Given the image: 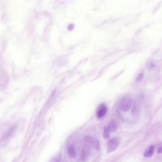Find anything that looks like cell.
<instances>
[{"label":"cell","instance_id":"cell-12","mask_svg":"<svg viewBox=\"0 0 162 162\" xmlns=\"http://www.w3.org/2000/svg\"><path fill=\"white\" fill-rule=\"evenodd\" d=\"M143 76L142 74H140L138 75V76L137 77V81H140L142 80V78H143Z\"/></svg>","mask_w":162,"mask_h":162},{"label":"cell","instance_id":"cell-8","mask_svg":"<svg viewBox=\"0 0 162 162\" xmlns=\"http://www.w3.org/2000/svg\"><path fill=\"white\" fill-rule=\"evenodd\" d=\"M14 127L12 128V129H10L7 132V133H6L4 135V136L3 137V139L2 140V141H3V142H4L5 141H6V140H9L11 137V135H12L13 134V133H14Z\"/></svg>","mask_w":162,"mask_h":162},{"label":"cell","instance_id":"cell-11","mask_svg":"<svg viewBox=\"0 0 162 162\" xmlns=\"http://www.w3.org/2000/svg\"><path fill=\"white\" fill-rule=\"evenodd\" d=\"M61 155H57L52 160V162H60L61 161Z\"/></svg>","mask_w":162,"mask_h":162},{"label":"cell","instance_id":"cell-9","mask_svg":"<svg viewBox=\"0 0 162 162\" xmlns=\"http://www.w3.org/2000/svg\"><path fill=\"white\" fill-rule=\"evenodd\" d=\"M68 153L72 158H74L76 156V151L73 146H70L68 148Z\"/></svg>","mask_w":162,"mask_h":162},{"label":"cell","instance_id":"cell-10","mask_svg":"<svg viewBox=\"0 0 162 162\" xmlns=\"http://www.w3.org/2000/svg\"><path fill=\"white\" fill-rule=\"evenodd\" d=\"M110 131L108 130L107 128H105L104 130L103 137L106 139H108L110 137Z\"/></svg>","mask_w":162,"mask_h":162},{"label":"cell","instance_id":"cell-5","mask_svg":"<svg viewBox=\"0 0 162 162\" xmlns=\"http://www.w3.org/2000/svg\"><path fill=\"white\" fill-rule=\"evenodd\" d=\"M118 123L115 120H112L110 122H109L108 125V129L110 132H114L117 130L118 129Z\"/></svg>","mask_w":162,"mask_h":162},{"label":"cell","instance_id":"cell-6","mask_svg":"<svg viewBox=\"0 0 162 162\" xmlns=\"http://www.w3.org/2000/svg\"><path fill=\"white\" fill-rule=\"evenodd\" d=\"M89 149L88 147L85 146L83 148L81 155V160L82 162H85L88 160L89 157Z\"/></svg>","mask_w":162,"mask_h":162},{"label":"cell","instance_id":"cell-2","mask_svg":"<svg viewBox=\"0 0 162 162\" xmlns=\"http://www.w3.org/2000/svg\"><path fill=\"white\" fill-rule=\"evenodd\" d=\"M120 138L117 137L109 140L107 142V150L109 152H112L117 148L120 144Z\"/></svg>","mask_w":162,"mask_h":162},{"label":"cell","instance_id":"cell-4","mask_svg":"<svg viewBox=\"0 0 162 162\" xmlns=\"http://www.w3.org/2000/svg\"><path fill=\"white\" fill-rule=\"evenodd\" d=\"M108 111V108L106 105L102 103L99 105L96 111V116L98 118H101L106 115Z\"/></svg>","mask_w":162,"mask_h":162},{"label":"cell","instance_id":"cell-1","mask_svg":"<svg viewBox=\"0 0 162 162\" xmlns=\"http://www.w3.org/2000/svg\"><path fill=\"white\" fill-rule=\"evenodd\" d=\"M131 99L130 97H125L121 99L119 103V108L123 112H127L130 110L131 107Z\"/></svg>","mask_w":162,"mask_h":162},{"label":"cell","instance_id":"cell-7","mask_svg":"<svg viewBox=\"0 0 162 162\" xmlns=\"http://www.w3.org/2000/svg\"><path fill=\"white\" fill-rule=\"evenodd\" d=\"M155 146L153 145H151L150 146H149L148 148L146 149L144 153V157H150L153 155L154 153Z\"/></svg>","mask_w":162,"mask_h":162},{"label":"cell","instance_id":"cell-3","mask_svg":"<svg viewBox=\"0 0 162 162\" xmlns=\"http://www.w3.org/2000/svg\"><path fill=\"white\" fill-rule=\"evenodd\" d=\"M85 142L95 148L96 150L98 151L100 148V143L98 140L94 137L91 136H86L84 137Z\"/></svg>","mask_w":162,"mask_h":162},{"label":"cell","instance_id":"cell-13","mask_svg":"<svg viewBox=\"0 0 162 162\" xmlns=\"http://www.w3.org/2000/svg\"><path fill=\"white\" fill-rule=\"evenodd\" d=\"M157 153L158 154H161V153H162V145L158 149Z\"/></svg>","mask_w":162,"mask_h":162}]
</instances>
